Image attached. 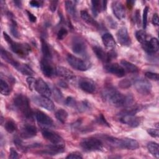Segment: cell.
Returning <instances> with one entry per match:
<instances>
[{"label": "cell", "mask_w": 159, "mask_h": 159, "mask_svg": "<svg viewBox=\"0 0 159 159\" xmlns=\"http://www.w3.org/2000/svg\"><path fill=\"white\" fill-rule=\"evenodd\" d=\"M102 95L104 99L117 107L129 106L134 101V98L132 95H124L112 87L105 88Z\"/></svg>", "instance_id": "6da1fadb"}, {"label": "cell", "mask_w": 159, "mask_h": 159, "mask_svg": "<svg viewBox=\"0 0 159 159\" xmlns=\"http://www.w3.org/2000/svg\"><path fill=\"white\" fill-rule=\"evenodd\" d=\"M104 138L111 145L120 148L135 150L139 147V144L137 141L132 139H117L111 136H105Z\"/></svg>", "instance_id": "7a4b0ae2"}, {"label": "cell", "mask_w": 159, "mask_h": 159, "mask_svg": "<svg viewBox=\"0 0 159 159\" xmlns=\"http://www.w3.org/2000/svg\"><path fill=\"white\" fill-rule=\"evenodd\" d=\"M14 104L27 118H32V111L30 107L28 98L23 94H17L14 98Z\"/></svg>", "instance_id": "3957f363"}, {"label": "cell", "mask_w": 159, "mask_h": 159, "mask_svg": "<svg viewBox=\"0 0 159 159\" xmlns=\"http://www.w3.org/2000/svg\"><path fill=\"white\" fill-rule=\"evenodd\" d=\"M3 35L6 41L9 43L11 50L15 53L17 54L18 55L22 57H24L28 55L30 50V48L27 44L19 43L14 42L6 32H3Z\"/></svg>", "instance_id": "277c9868"}, {"label": "cell", "mask_w": 159, "mask_h": 159, "mask_svg": "<svg viewBox=\"0 0 159 159\" xmlns=\"http://www.w3.org/2000/svg\"><path fill=\"white\" fill-rule=\"evenodd\" d=\"M80 146L86 152H94L101 150L103 147V144L98 139L89 137L83 139L80 143Z\"/></svg>", "instance_id": "5b68a950"}, {"label": "cell", "mask_w": 159, "mask_h": 159, "mask_svg": "<svg viewBox=\"0 0 159 159\" xmlns=\"http://www.w3.org/2000/svg\"><path fill=\"white\" fill-rule=\"evenodd\" d=\"M66 60L70 65L77 70L86 71L90 68V63L88 61L80 59L71 54L67 55Z\"/></svg>", "instance_id": "8992f818"}, {"label": "cell", "mask_w": 159, "mask_h": 159, "mask_svg": "<svg viewBox=\"0 0 159 159\" xmlns=\"http://www.w3.org/2000/svg\"><path fill=\"white\" fill-rule=\"evenodd\" d=\"M32 99L35 104L48 111H52L55 109V105L53 102L48 97L42 95L34 96L32 97Z\"/></svg>", "instance_id": "52a82bcc"}, {"label": "cell", "mask_w": 159, "mask_h": 159, "mask_svg": "<svg viewBox=\"0 0 159 159\" xmlns=\"http://www.w3.org/2000/svg\"><path fill=\"white\" fill-rule=\"evenodd\" d=\"M71 48L76 54L84 56L86 54V45L84 41L79 37H75L72 40Z\"/></svg>", "instance_id": "ba28073f"}, {"label": "cell", "mask_w": 159, "mask_h": 159, "mask_svg": "<svg viewBox=\"0 0 159 159\" xmlns=\"http://www.w3.org/2000/svg\"><path fill=\"white\" fill-rule=\"evenodd\" d=\"M134 86L137 92L142 94H148L152 90V84L147 80L138 79L134 82Z\"/></svg>", "instance_id": "9c48e42d"}, {"label": "cell", "mask_w": 159, "mask_h": 159, "mask_svg": "<svg viewBox=\"0 0 159 159\" xmlns=\"http://www.w3.org/2000/svg\"><path fill=\"white\" fill-rule=\"evenodd\" d=\"M93 51L98 58L104 62H109L112 58L116 57V53L115 52H106L101 47L99 46H94L93 47Z\"/></svg>", "instance_id": "30bf717a"}, {"label": "cell", "mask_w": 159, "mask_h": 159, "mask_svg": "<svg viewBox=\"0 0 159 159\" xmlns=\"http://www.w3.org/2000/svg\"><path fill=\"white\" fill-rule=\"evenodd\" d=\"M120 121L124 124H127L132 127H136L140 124L141 120L139 117L134 114H120Z\"/></svg>", "instance_id": "8fae6325"}, {"label": "cell", "mask_w": 159, "mask_h": 159, "mask_svg": "<svg viewBox=\"0 0 159 159\" xmlns=\"http://www.w3.org/2000/svg\"><path fill=\"white\" fill-rule=\"evenodd\" d=\"M40 95L48 97L52 94V91L48 84L41 78L35 80L34 88Z\"/></svg>", "instance_id": "7c38bea8"}, {"label": "cell", "mask_w": 159, "mask_h": 159, "mask_svg": "<svg viewBox=\"0 0 159 159\" xmlns=\"http://www.w3.org/2000/svg\"><path fill=\"white\" fill-rule=\"evenodd\" d=\"M104 69L107 72L118 77H122L125 74V71L124 69L121 65H119L117 63L107 64L104 66Z\"/></svg>", "instance_id": "4fadbf2b"}, {"label": "cell", "mask_w": 159, "mask_h": 159, "mask_svg": "<svg viewBox=\"0 0 159 159\" xmlns=\"http://www.w3.org/2000/svg\"><path fill=\"white\" fill-rule=\"evenodd\" d=\"M143 50L149 54L154 53L158 52L159 48V43L156 38H152L150 41H145L142 44Z\"/></svg>", "instance_id": "5bb4252c"}, {"label": "cell", "mask_w": 159, "mask_h": 159, "mask_svg": "<svg viewBox=\"0 0 159 159\" xmlns=\"http://www.w3.org/2000/svg\"><path fill=\"white\" fill-rule=\"evenodd\" d=\"M65 150V145L63 143H53L47 146L42 151V153L46 155H54L58 153H62Z\"/></svg>", "instance_id": "9a60e30c"}, {"label": "cell", "mask_w": 159, "mask_h": 159, "mask_svg": "<svg viewBox=\"0 0 159 159\" xmlns=\"http://www.w3.org/2000/svg\"><path fill=\"white\" fill-rule=\"evenodd\" d=\"M79 86L84 91L88 93H93L96 90L94 83L86 78H81L79 81Z\"/></svg>", "instance_id": "2e32d148"}, {"label": "cell", "mask_w": 159, "mask_h": 159, "mask_svg": "<svg viewBox=\"0 0 159 159\" xmlns=\"http://www.w3.org/2000/svg\"><path fill=\"white\" fill-rule=\"evenodd\" d=\"M40 68L43 74L47 77L52 76L55 73V70L49 61L48 59L45 58L40 61Z\"/></svg>", "instance_id": "e0dca14e"}, {"label": "cell", "mask_w": 159, "mask_h": 159, "mask_svg": "<svg viewBox=\"0 0 159 159\" xmlns=\"http://www.w3.org/2000/svg\"><path fill=\"white\" fill-rule=\"evenodd\" d=\"M117 38L119 42L124 46H129L131 43L130 39L127 30L123 27L119 29L117 32Z\"/></svg>", "instance_id": "ac0fdd59"}, {"label": "cell", "mask_w": 159, "mask_h": 159, "mask_svg": "<svg viewBox=\"0 0 159 159\" xmlns=\"http://www.w3.org/2000/svg\"><path fill=\"white\" fill-rule=\"evenodd\" d=\"M112 10L115 16L119 20L125 17V11L123 4L119 1H113L112 3Z\"/></svg>", "instance_id": "d6986e66"}, {"label": "cell", "mask_w": 159, "mask_h": 159, "mask_svg": "<svg viewBox=\"0 0 159 159\" xmlns=\"http://www.w3.org/2000/svg\"><path fill=\"white\" fill-rule=\"evenodd\" d=\"M42 134L46 140L50 141L52 143H60L62 142V139L61 137L53 131L43 129L42 131Z\"/></svg>", "instance_id": "ffe728a7"}, {"label": "cell", "mask_w": 159, "mask_h": 159, "mask_svg": "<svg viewBox=\"0 0 159 159\" xmlns=\"http://www.w3.org/2000/svg\"><path fill=\"white\" fill-rule=\"evenodd\" d=\"M1 57L6 62L11 64L12 66H13L17 70H18V68H19V66L21 65V63L18 62L14 58V57L12 56V55L9 52H7L6 50H5L2 48H1Z\"/></svg>", "instance_id": "44dd1931"}, {"label": "cell", "mask_w": 159, "mask_h": 159, "mask_svg": "<svg viewBox=\"0 0 159 159\" xmlns=\"http://www.w3.org/2000/svg\"><path fill=\"white\" fill-rule=\"evenodd\" d=\"M35 117L38 122L42 125L50 126L53 125V122L52 118L42 111H38L35 114Z\"/></svg>", "instance_id": "7402d4cb"}, {"label": "cell", "mask_w": 159, "mask_h": 159, "mask_svg": "<svg viewBox=\"0 0 159 159\" xmlns=\"http://www.w3.org/2000/svg\"><path fill=\"white\" fill-rule=\"evenodd\" d=\"M36 134H37V129L33 125L26 124L23 127L22 129L21 135L22 137L25 139L33 137L35 136Z\"/></svg>", "instance_id": "603a6c76"}, {"label": "cell", "mask_w": 159, "mask_h": 159, "mask_svg": "<svg viewBox=\"0 0 159 159\" xmlns=\"http://www.w3.org/2000/svg\"><path fill=\"white\" fill-rule=\"evenodd\" d=\"M55 73L58 76L67 80H71L75 78L74 73L69 69L63 66H57L55 70Z\"/></svg>", "instance_id": "cb8c5ba5"}, {"label": "cell", "mask_w": 159, "mask_h": 159, "mask_svg": "<svg viewBox=\"0 0 159 159\" xmlns=\"http://www.w3.org/2000/svg\"><path fill=\"white\" fill-rule=\"evenodd\" d=\"M107 2L105 1H92V12L94 16H97L98 14L101 11L106 9Z\"/></svg>", "instance_id": "d4e9b609"}, {"label": "cell", "mask_w": 159, "mask_h": 159, "mask_svg": "<svg viewBox=\"0 0 159 159\" xmlns=\"http://www.w3.org/2000/svg\"><path fill=\"white\" fill-rule=\"evenodd\" d=\"M102 41L106 47L114 48L116 47V42L112 35L109 33H106L102 36Z\"/></svg>", "instance_id": "484cf974"}, {"label": "cell", "mask_w": 159, "mask_h": 159, "mask_svg": "<svg viewBox=\"0 0 159 159\" xmlns=\"http://www.w3.org/2000/svg\"><path fill=\"white\" fill-rule=\"evenodd\" d=\"M80 16H81V17L89 25H93L96 27H99L98 23L86 11H84V10L81 11L80 12Z\"/></svg>", "instance_id": "4316f807"}, {"label": "cell", "mask_w": 159, "mask_h": 159, "mask_svg": "<svg viewBox=\"0 0 159 159\" xmlns=\"http://www.w3.org/2000/svg\"><path fill=\"white\" fill-rule=\"evenodd\" d=\"M120 65L124 69L125 71H127L130 73H137L139 71V68L137 66H136L133 63L125 60H122L120 61Z\"/></svg>", "instance_id": "83f0119b"}, {"label": "cell", "mask_w": 159, "mask_h": 159, "mask_svg": "<svg viewBox=\"0 0 159 159\" xmlns=\"http://www.w3.org/2000/svg\"><path fill=\"white\" fill-rule=\"evenodd\" d=\"M147 148L149 152L155 157H159V146L155 142H150L147 143Z\"/></svg>", "instance_id": "f1b7e54d"}, {"label": "cell", "mask_w": 159, "mask_h": 159, "mask_svg": "<svg viewBox=\"0 0 159 159\" xmlns=\"http://www.w3.org/2000/svg\"><path fill=\"white\" fill-rule=\"evenodd\" d=\"M55 117L60 122L65 123L68 117V112L63 109H60L56 112Z\"/></svg>", "instance_id": "f546056e"}, {"label": "cell", "mask_w": 159, "mask_h": 159, "mask_svg": "<svg viewBox=\"0 0 159 159\" xmlns=\"http://www.w3.org/2000/svg\"><path fill=\"white\" fill-rule=\"evenodd\" d=\"M42 51L44 58L47 59H50L52 58V53L49 46L43 40H42Z\"/></svg>", "instance_id": "4dcf8cb0"}, {"label": "cell", "mask_w": 159, "mask_h": 159, "mask_svg": "<svg viewBox=\"0 0 159 159\" xmlns=\"http://www.w3.org/2000/svg\"><path fill=\"white\" fill-rule=\"evenodd\" d=\"M65 7L67 12L71 16H75L76 15V9L75 5L73 2L70 1H67L65 2Z\"/></svg>", "instance_id": "1f68e13d"}, {"label": "cell", "mask_w": 159, "mask_h": 159, "mask_svg": "<svg viewBox=\"0 0 159 159\" xmlns=\"http://www.w3.org/2000/svg\"><path fill=\"white\" fill-rule=\"evenodd\" d=\"M0 88H1V93L3 95L7 96L11 92V89L8 84L2 79H1L0 80Z\"/></svg>", "instance_id": "d6a6232c"}, {"label": "cell", "mask_w": 159, "mask_h": 159, "mask_svg": "<svg viewBox=\"0 0 159 159\" xmlns=\"http://www.w3.org/2000/svg\"><path fill=\"white\" fill-rule=\"evenodd\" d=\"M17 70L25 75L30 76L34 74L33 70L30 68L29 66H28L26 64H21Z\"/></svg>", "instance_id": "836d02e7"}, {"label": "cell", "mask_w": 159, "mask_h": 159, "mask_svg": "<svg viewBox=\"0 0 159 159\" xmlns=\"http://www.w3.org/2000/svg\"><path fill=\"white\" fill-rule=\"evenodd\" d=\"M135 37L138 42H139L141 44L147 41V34L146 32L143 30H139L136 32Z\"/></svg>", "instance_id": "e575fe53"}, {"label": "cell", "mask_w": 159, "mask_h": 159, "mask_svg": "<svg viewBox=\"0 0 159 159\" xmlns=\"http://www.w3.org/2000/svg\"><path fill=\"white\" fill-rule=\"evenodd\" d=\"M4 128L8 132L12 133L16 130L17 127L15 122L13 120H8L4 124Z\"/></svg>", "instance_id": "d590c367"}, {"label": "cell", "mask_w": 159, "mask_h": 159, "mask_svg": "<svg viewBox=\"0 0 159 159\" xmlns=\"http://www.w3.org/2000/svg\"><path fill=\"white\" fill-rule=\"evenodd\" d=\"M10 29H11V32L12 34V35L16 37V38H19V33L17 30V25L16 24V22L14 21L13 20H12V24L11 25L10 27Z\"/></svg>", "instance_id": "8d00e7d4"}, {"label": "cell", "mask_w": 159, "mask_h": 159, "mask_svg": "<svg viewBox=\"0 0 159 159\" xmlns=\"http://www.w3.org/2000/svg\"><path fill=\"white\" fill-rule=\"evenodd\" d=\"M68 34V31L65 28H61L57 33V38L58 40H63Z\"/></svg>", "instance_id": "74e56055"}, {"label": "cell", "mask_w": 159, "mask_h": 159, "mask_svg": "<svg viewBox=\"0 0 159 159\" xmlns=\"http://www.w3.org/2000/svg\"><path fill=\"white\" fill-rule=\"evenodd\" d=\"M149 8L148 7H145L143 9V19H142V22H143V27L144 29L146 28L147 27V15L148 12Z\"/></svg>", "instance_id": "f35d334b"}, {"label": "cell", "mask_w": 159, "mask_h": 159, "mask_svg": "<svg viewBox=\"0 0 159 159\" xmlns=\"http://www.w3.org/2000/svg\"><path fill=\"white\" fill-rule=\"evenodd\" d=\"M145 75L148 79L155 80V81H158V73H153V72H151V71H147L145 73Z\"/></svg>", "instance_id": "ab89813d"}, {"label": "cell", "mask_w": 159, "mask_h": 159, "mask_svg": "<svg viewBox=\"0 0 159 159\" xmlns=\"http://www.w3.org/2000/svg\"><path fill=\"white\" fill-rule=\"evenodd\" d=\"M65 104L70 107H76L77 104L75 99L72 97H68L65 99Z\"/></svg>", "instance_id": "60d3db41"}, {"label": "cell", "mask_w": 159, "mask_h": 159, "mask_svg": "<svg viewBox=\"0 0 159 159\" xmlns=\"http://www.w3.org/2000/svg\"><path fill=\"white\" fill-rule=\"evenodd\" d=\"M131 85V83L130 81L127 80V79H125L123 80H121L119 83V86L122 88H127L129 87H130Z\"/></svg>", "instance_id": "b9f144b4"}, {"label": "cell", "mask_w": 159, "mask_h": 159, "mask_svg": "<svg viewBox=\"0 0 159 159\" xmlns=\"http://www.w3.org/2000/svg\"><path fill=\"white\" fill-rule=\"evenodd\" d=\"M96 121L98 122V123L99 124H102V125H105L106 126H109V123L106 121V120L105 119V117L103 116L102 114H100L99 116V117L96 119Z\"/></svg>", "instance_id": "7bdbcfd3"}, {"label": "cell", "mask_w": 159, "mask_h": 159, "mask_svg": "<svg viewBox=\"0 0 159 159\" xmlns=\"http://www.w3.org/2000/svg\"><path fill=\"white\" fill-rule=\"evenodd\" d=\"M148 134L152 137H158L159 135L158 129H148L147 130Z\"/></svg>", "instance_id": "ee69618b"}, {"label": "cell", "mask_w": 159, "mask_h": 159, "mask_svg": "<svg viewBox=\"0 0 159 159\" xmlns=\"http://www.w3.org/2000/svg\"><path fill=\"white\" fill-rule=\"evenodd\" d=\"M35 80H36V79H35L32 76H29V77H28L27 78V83L29 84V88L31 90H32L33 88H34V84H35Z\"/></svg>", "instance_id": "f6af8a7d"}, {"label": "cell", "mask_w": 159, "mask_h": 159, "mask_svg": "<svg viewBox=\"0 0 159 159\" xmlns=\"http://www.w3.org/2000/svg\"><path fill=\"white\" fill-rule=\"evenodd\" d=\"M66 158H82L83 157L81 155V153L78 152H73V153H70Z\"/></svg>", "instance_id": "bcb514c9"}, {"label": "cell", "mask_w": 159, "mask_h": 159, "mask_svg": "<svg viewBox=\"0 0 159 159\" xmlns=\"http://www.w3.org/2000/svg\"><path fill=\"white\" fill-rule=\"evenodd\" d=\"M19 157V155H18V153L17 152V151L13 148H10V156H9V158H12V159H16V158H18Z\"/></svg>", "instance_id": "7dc6e473"}, {"label": "cell", "mask_w": 159, "mask_h": 159, "mask_svg": "<svg viewBox=\"0 0 159 159\" xmlns=\"http://www.w3.org/2000/svg\"><path fill=\"white\" fill-rule=\"evenodd\" d=\"M26 12H27V16H28V17H29V20H30L31 22H36L37 18H36V17H35L33 14H32L30 12H29V11H26Z\"/></svg>", "instance_id": "c3c4849f"}, {"label": "cell", "mask_w": 159, "mask_h": 159, "mask_svg": "<svg viewBox=\"0 0 159 159\" xmlns=\"http://www.w3.org/2000/svg\"><path fill=\"white\" fill-rule=\"evenodd\" d=\"M152 23L155 25H158L159 24V18L157 14H154L152 17Z\"/></svg>", "instance_id": "681fc988"}, {"label": "cell", "mask_w": 159, "mask_h": 159, "mask_svg": "<svg viewBox=\"0 0 159 159\" xmlns=\"http://www.w3.org/2000/svg\"><path fill=\"white\" fill-rule=\"evenodd\" d=\"M57 3H58V1H51L50 2V9L52 11H55V9H56V7H57Z\"/></svg>", "instance_id": "f907efd6"}, {"label": "cell", "mask_w": 159, "mask_h": 159, "mask_svg": "<svg viewBox=\"0 0 159 159\" xmlns=\"http://www.w3.org/2000/svg\"><path fill=\"white\" fill-rule=\"evenodd\" d=\"M29 4L32 7H39L40 6V4L39 1H35V0H33V1H30L29 2Z\"/></svg>", "instance_id": "816d5d0a"}, {"label": "cell", "mask_w": 159, "mask_h": 159, "mask_svg": "<svg viewBox=\"0 0 159 159\" xmlns=\"http://www.w3.org/2000/svg\"><path fill=\"white\" fill-rule=\"evenodd\" d=\"M135 19H136L137 24L139 25L140 24V11L138 9L135 12Z\"/></svg>", "instance_id": "f5cc1de1"}, {"label": "cell", "mask_w": 159, "mask_h": 159, "mask_svg": "<svg viewBox=\"0 0 159 159\" xmlns=\"http://www.w3.org/2000/svg\"><path fill=\"white\" fill-rule=\"evenodd\" d=\"M14 4H16V6H17L19 7H21V1H14Z\"/></svg>", "instance_id": "db71d44e"}, {"label": "cell", "mask_w": 159, "mask_h": 159, "mask_svg": "<svg viewBox=\"0 0 159 159\" xmlns=\"http://www.w3.org/2000/svg\"><path fill=\"white\" fill-rule=\"evenodd\" d=\"M134 3V1H127V4L129 7H132L133 6Z\"/></svg>", "instance_id": "11a10c76"}, {"label": "cell", "mask_w": 159, "mask_h": 159, "mask_svg": "<svg viewBox=\"0 0 159 159\" xmlns=\"http://www.w3.org/2000/svg\"><path fill=\"white\" fill-rule=\"evenodd\" d=\"M60 85L61 86H62L63 88H66L67 87V84L65 82H63V81H61V83H60Z\"/></svg>", "instance_id": "9f6ffc18"}]
</instances>
